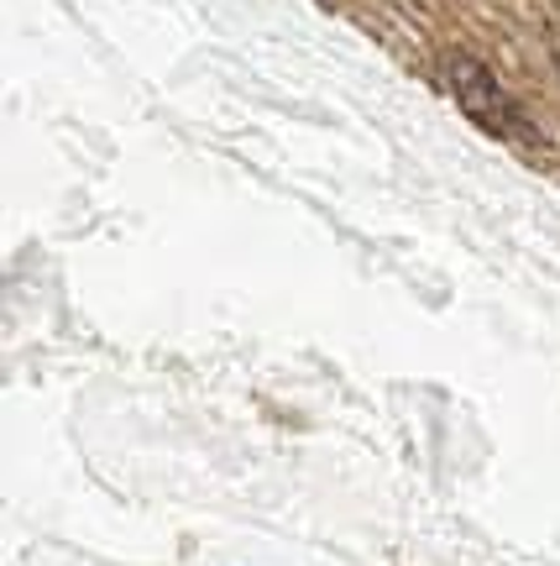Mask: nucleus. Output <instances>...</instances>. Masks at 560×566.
<instances>
[{
  "label": "nucleus",
  "mask_w": 560,
  "mask_h": 566,
  "mask_svg": "<svg viewBox=\"0 0 560 566\" xmlns=\"http://www.w3.org/2000/svg\"><path fill=\"white\" fill-rule=\"evenodd\" d=\"M445 69H451V90H456L461 111H466L472 122L487 126L493 137H529V132H524V126H529L524 111L508 101V90L498 84V74H493L487 63H477L472 53H451Z\"/></svg>",
  "instance_id": "obj_1"
}]
</instances>
